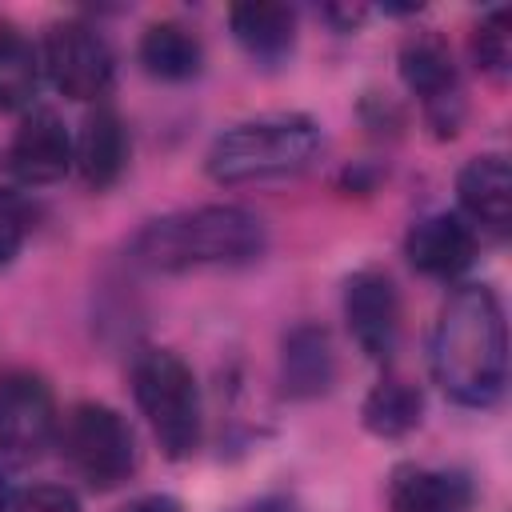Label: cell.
<instances>
[{"instance_id": "24", "label": "cell", "mask_w": 512, "mask_h": 512, "mask_svg": "<svg viewBox=\"0 0 512 512\" xmlns=\"http://www.w3.org/2000/svg\"><path fill=\"white\" fill-rule=\"evenodd\" d=\"M320 16H324L336 32H356V28L364 24L368 8H360V4H328V8H320Z\"/></svg>"}, {"instance_id": "23", "label": "cell", "mask_w": 512, "mask_h": 512, "mask_svg": "<svg viewBox=\"0 0 512 512\" xmlns=\"http://www.w3.org/2000/svg\"><path fill=\"white\" fill-rule=\"evenodd\" d=\"M360 120H364V128L372 132V136H388V140H396L400 136V128H404V108L392 100V96H380V92H368L364 100H360Z\"/></svg>"}, {"instance_id": "9", "label": "cell", "mask_w": 512, "mask_h": 512, "mask_svg": "<svg viewBox=\"0 0 512 512\" xmlns=\"http://www.w3.org/2000/svg\"><path fill=\"white\" fill-rule=\"evenodd\" d=\"M344 320L348 332L356 340V348L376 360L388 364L400 348V292L396 280L384 268H356L344 280Z\"/></svg>"}, {"instance_id": "15", "label": "cell", "mask_w": 512, "mask_h": 512, "mask_svg": "<svg viewBox=\"0 0 512 512\" xmlns=\"http://www.w3.org/2000/svg\"><path fill=\"white\" fill-rule=\"evenodd\" d=\"M476 484L464 468L396 464L388 476V512H472Z\"/></svg>"}, {"instance_id": "18", "label": "cell", "mask_w": 512, "mask_h": 512, "mask_svg": "<svg viewBox=\"0 0 512 512\" xmlns=\"http://www.w3.org/2000/svg\"><path fill=\"white\" fill-rule=\"evenodd\" d=\"M424 420V392L400 372H384L360 400V424L376 440H404Z\"/></svg>"}, {"instance_id": "27", "label": "cell", "mask_w": 512, "mask_h": 512, "mask_svg": "<svg viewBox=\"0 0 512 512\" xmlns=\"http://www.w3.org/2000/svg\"><path fill=\"white\" fill-rule=\"evenodd\" d=\"M0 512H12V492H8V480L0 472Z\"/></svg>"}, {"instance_id": "19", "label": "cell", "mask_w": 512, "mask_h": 512, "mask_svg": "<svg viewBox=\"0 0 512 512\" xmlns=\"http://www.w3.org/2000/svg\"><path fill=\"white\" fill-rule=\"evenodd\" d=\"M44 64H40V48L8 20H0V112H28V104L36 100Z\"/></svg>"}, {"instance_id": "11", "label": "cell", "mask_w": 512, "mask_h": 512, "mask_svg": "<svg viewBox=\"0 0 512 512\" xmlns=\"http://www.w3.org/2000/svg\"><path fill=\"white\" fill-rule=\"evenodd\" d=\"M8 168L20 184L44 188L72 172V132L52 108H28L8 140Z\"/></svg>"}, {"instance_id": "21", "label": "cell", "mask_w": 512, "mask_h": 512, "mask_svg": "<svg viewBox=\"0 0 512 512\" xmlns=\"http://www.w3.org/2000/svg\"><path fill=\"white\" fill-rule=\"evenodd\" d=\"M32 228H36V212H32L28 196L16 188H0V268L20 256Z\"/></svg>"}, {"instance_id": "13", "label": "cell", "mask_w": 512, "mask_h": 512, "mask_svg": "<svg viewBox=\"0 0 512 512\" xmlns=\"http://www.w3.org/2000/svg\"><path fill=\"white\" fill-rule=\"evenodd\" d=\"M336 344L324 324L300 320L280 336V392L288 400H320L336 384Z\"/></svg>"}, {"instance_id": "6", "label": "cell", "mask_w": 512, "mask_h": 512, "mask_svg": "<svg viewBox=\"0 0 512 512\" xmlns=\"http://www.w3.org/2000/svg\"><path fill=\"white\" fill-rule=\"evenodd\" d=\"M396 72H400L404 88L420 100V116L432 128V136L436 140L460 136L464 116H468V100H464L452 44L436 28H416L400 40Z\"/></svg>"}, {"instance_id": "2", "label": "cell", "mask_w": 512, "mask_h": 512, "mask_svg": "<svg viewBox=\"0 0 512 512\" xmlns=\"http://www.w3.org/2000/svg\"><path fill=\"white\" fill-rule=\"evenodd\" d=\"M268 248V224L244 204H196L148 220L128 240V260L144 272H200V268H244Z\"/></svg>"}, {"instance_id": "12", "label": "cell", "mask_w": 512, "mask_h": 512, "mask_svg": "<svg viewBox=\"0 0 512 512\" xmlns=\"http://www.w3.org/2000/svg\"><path fill=\"white\" fill-rule=\"evenodd\" d=\"M456 204L460 216L492 236L504 240L512 228V172L504 152H480L456 172Z\"/></svg>"}, {"instance_id": "20", "label": "cell", "mask_w": 512, "mask_h": 512, "mask_svg": "<svg viewBox=\"0 0 512 512\" xmlns=\"http://www.w3.org/2000/svg\"><path fill=\"white\" fill-rule=\"evenodd\" d=\"M468 56L480 76L504 84L512 72V20L508 8H488L468 32Z\"/></svg>"}, {"instance_id": "1", "label": "cell", "mask_w": 512, "mask_h": 512, "mask_svg": "<svg viewBox=\"0 0 512 512\" xmlns=\"http://www.w3.org/2000/svg\"><path fill=\"white\" fill-rule=\"evenodd\" d=\"M428 368L452 404H500L508 384V324L492 284L464 280L448 292L428 336Z\"/></svg>"}, {"instance_id": "22", "label": "cell", "mask_w": 512, "mask_h": 512, "mask_svg": "<svg viewBox=\"0 0 512 512\" xmlns=\"http://www.w3.org/2000/svg\"><path fill=\"white\" fill-rule=\"evenodd\" d=\"M12 512H84V504L64 484H32L12 500Z\"/></svg>"}, {"instance_id": "14", "label": "cell", "mask_w": 512, "mask_h": 512, "mask_svg": "<svg viewBox=\"0 0 512 512\" xmlns=\"http://www.w3.org/2000/svg\"><path fill=\"white\" fill-rule=\"evenodd\" d=\"M128 156H132V144H128V128H124L120 112L112 104H96L84 116L80 132L72 136V168H76V176L84 180V188L108 192L124 176Z\"/></svg>"}, {"instance_id": "17", "label": "cell", "mask_w": 512, "mask_h": 512, "mask_svg": "<svg viewBox=\"0 0 512 512\" xmlns=\"http://www.w3.org/2000/svg\"><path fill=\"white\" fill-rule=\"evenodd\" d=\"M136 60L152 80L188 84L204 72V40L184 20H152L136 40Z\"/></svg>"}, {"instance_id": "5", "label": "cell", "mask_w": 512, "mask_h": 512, "mask_svg": "<svg viewBox=\"0 0 512 512\" xmlns=\"http://www.w3.org/2000/svg\"><path fill=\"white\" fill-rule=\"evenodd\" d=\"M56 448L76 480H84L92 492H112L124 480H132L140 464L136 432L124 412L100 400H80L60 416Z\"/></svg>"}, {"instance_id": "3", "label": "cell", "mask_w": 512, "mask_h": 512, "mask_svg": "<svg viewBox=\"0 0 512 512\" xmlns=\"http://www.w3.org/2000/svg\"><path fill=\"white\" fill-rule=\"evenodd\" d=\"M320 152H324V128L308 112H260L228 124L208 144L204 172L224 188L288 180L308 172L320 160Z\"/></svg>"}, {"instance_id": "16", "label": "cell", "mask_w": 512, "mask_h": 512, "mask_svg": "<svg viewBox=\"0 0 512 512\" xmlns=\"http://www.w3.org/2000/svg\"><path fill=\"white\" fill-rule=\"evenodd\" d=\"M296 8L272 4V0H244L228 8V32L232 40L256 60V64H284L296 48Z\"/></svg>"}, {"instance_id": "7", "label": "cell", "mask_w": 512, "mask_h": 512, "mask_svg": "<svg viewBox=\"0 0 512 512\" xmlns=\"http://www.w3.org/2000/svg\"><path fill=\"white\" fill-rule=\"evenodd\" d=\"M40 64L52 88L80 104H104L116 84V52L108 36L84 16H64L44 28Z\"/></svg>"}, {"instance_id": "25", "label": "cell", "mask_w": 512, "mask_h": 512, "mask_svg": "<svg viewBox=\"0 0 512 512\" xmlns=\"http://www.w3.org/2000/svg\"><path fill=\"white\" fill-rule=\"evenodd\" d=\"M120 512H184V504L176 496H168V492H148V496L128 500Z\"/></svg>"}, {"instance_id": "8", "label": "cell", "mask_w": 512, "mask_h": 512, "mask_svg": "<svg viewBox=\"0 0 512 512\" xmlns=\"http://www.w3.org/2000/svg\"><path fill=\"white\" fill-rule=\"evenodd\" d=\"M60 408L52 384L32 368L0 372V456L12 464H32L56 448Z\"/></svg>"}, {"instance_id": "10", "label": "cell", "mask_w": 512, "mask_h": 512, "mask_svg": "<svg viewBox=\"0 0 512 512\" xmlns=\"http://www.w3.org/2000/svg\"><path fill=\"white\" fill-rule=\"evenodd\" d=\"M480 252V232L460 212H428L404 236L408 264L428 280H460Z\"/></svg>"}, {"instance_id": "4", "label": "cell", "mask_w": 512, "mask_h": 512, "mask_svg": "<svg viewBox=\"0 0 512 512\" xmlns=\"http://www.w3.org/2000/svg\"><path fill=\"white\" fill-rule=\"evenodd\" d=\"M128 380L160 452L168 460H188L204 440V400L192 364L172 348H140Z\"/></svg>"}, {"instance_id": "26", "label": "cell", "mask_w": 512, "mask_h": 512, "mask_svg": "<svg viewBox=\"0 0 512 512\" xmlns=\"http://www.w3.org/2000/svg\"><path fill=\"white\" fill-rule=\"evenodd\" d=\"M376 180H380V168H348L344 172V188L348 192H360V196H368L376 188Z\"/></svg>"}]
</instances>
